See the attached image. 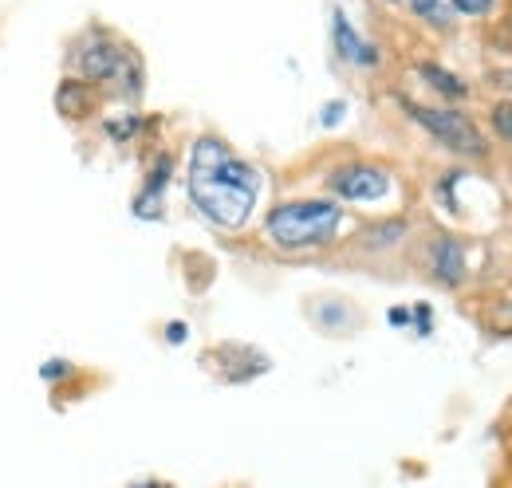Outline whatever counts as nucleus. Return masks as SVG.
<instances>
[{
	"mask_svg": "<svg viewBox=\"0 0 512 488\" xmlns=\"http://www.w3.org/2000/svg\"><path fill=\"white\" fill-rule=\"evenodd\" d=\"M186 189L205 221H213L217 229H245L260 197V174L221 138L201 134L190 150Z\"/></svg>",
	"mask_w": 512,
	"mask_h": 488,
	"instance_id": "nucleus-1",
	"label": "nucleus"
},
{
	"mask_svg": "<svg viewBox=\"0 0 512 488\" xmlns=\"http://www.w3.org/2000/svg\"><path fill=\"white\" fill-rule=\"evenodd\" d=\"M386 319H390L394 327H406V323H410V311H406V307H390V315H386Z\"/></svg>",
	"mask_w": 512,
	"mask_h": 488,
	"instance_id": "nucleus-15",
	"label": "nucleus"
},
{
	"mask_svg": "<svg viewBox=\"0 0 512 488\" xmlns=\"http://www.w3.org/2000/svg\"><path fill=\"white\" fill-rule=\"evenodd\" d=\"M418 75H422L434 91H442L446 99H465V95H469V83L457 79V75L446 71V67H438V63H418Z\"/></svg>",
	"mask_w": 512,
	"mask_h": 488,
	"instance_id": "nucleus-7",
	"label": "nucleus"
},
{
	"mask_svg": "<svg viewBox=\"0 0 512 488\" xmlns=\"http://www.w3.org/2000/svg\"><path fill=\"white\" fill-rule=\"evenodd\" d=\"M410 319L418 323V335H430V307H426V304L414 307V311H410Z\"/></svg>",
	"mask_w": 512,
	"mask_h": 488,
	"instance_id": "nucleus-13",
	"label": "nucleus"
},
{
	"mask_svg": "<svg viewBox=\"0 0 512 488\" xmlns=\"http://www.w3.org/2000/svg\"><path fill=\"white\" fill-rule=\"evenodd\" d=\"M134 488H162V485H134Z\"/></svg>",
	"mask_w": 512,
	"mask_h": 488,
	"instance_id": "nucleus-19",
	"label": "nucleus"
},
{
	"mask_svg": "<svg viewBox=\"0 0 512 488\" xmlns=\"http://www.w3.org/2000/svg\"><path fill=\"white\" fill-rule=\"evenodd\" d=\"M327 189L343 201H383L390 193V174L371 162H347L327 174Z\"/></svg>",
	"mask_w": 512,
	"mask_h": 488,
	"instance_id": "nucleus-4",
	"label": "nucleus"
},
{
	"mask_svg": "<svg viewBox=\"0 0 512 488\" xmlns=\"http://www.w3.org/2000/svg\"><path fill=\"white\" fill-rule=\"evenodd\" d=\"M339 111H343V103H331V107H327V115H323V122L331 126V122L339 119Z\"/></svg>",
	"mask_w": 512,
	"mask_h": 488,
	"instance_id": "nucleus-17",
	"label": "nucleus"
},
{
	"mask_svg": "<svg viewBox=\"0 0 512 488\" xmlns=\"http://www.w3.org/2000/svg\"><path fill=\"white\" fill-rule=\"evenodd\" d=\"M390 4H398V0H390Z\"/></svg>",
	"mask_w": 512,
	"mask_h": 488,
	"instance_id": "nucleus-20",
	"label": "nucleus"
},
{
	"mask_svg": "<svg viewBox=\"0 0 512 488\" xmlns=\"http://www.w3.org/2000/svg\"><path fill=\"white\" fill-rule=\"evenodd\" d=\"M406 237V221H386L379 229H367V244L375 248H386V244H398Z\"/></svg>",
	"mask_w": 512,
	"mask_h": 488,
	"instance_id": "nucleus-9",
	"label": "nucleus"
},
{
	"mask_svg": "<svg viewBox=\"0 0 512 488\" xmlns=\"http://www.w3.org/2000/svg\"><path fill=\"white\" fill-rule=\"evenodd\" d=\"M489 122H493V130L512 146V107L509 103H497V107L489 111Z\"/></svg>",
	"mask_w": 512,
	"mask_h": 488,
	"instance_id": "nucleus-11",
	"label": "nucleus"
},
{
	"mask_svg": "<svg viewBox=\"0 0 512 488\" xmlns=\"http://www.w3.org/2000/svg\"><path fill=\"white\" fill-rule=\"evenodd\" d=\"M331 44H335V56L347 63H359V67H375L379 63V52L351 28V20H347V12H331Z\"/></svg>",
	"mask_w": 512,
	"mask_h": 488,
	"instance_id": "nucleus-5",
	"label": "nucleus"
},
{
	"mask_svg": "<svg viewBox=\"0 0 512 488\" xmlns=\"http://www.w3.org/2000/svg\"><path fill=\"white\" fill-rule=\"evenodd\" d=\"M343 225V205L331 197H304V201H284L268 213L264 237L280 252H308L331 244Z\"/></svg>",
	"mask_w": 512,
	"mask_h": 488,
	"instance_id": "nucleus-2",
	"label": "nucleus"
},
{
	"mask_svg": "<svg viewBox=\"0 0 512 488\" xmlns=\"http://www.w3.org/2000/svg\"><path fill=\"white\" fill-rule=\"evenodd\" d=\"M430 268H434V280L457 288L465 280V248L453 241V237H438L430 248Z\"/></svg>",
	"mask_w": 512,
	"mask_h": 488,
	"instance_id": "nucleus-6",
	"label": "nucleus"
},
{
	"mask_svg": "<svg viewBox=\"0 0 512 488\" xmlns=\"http://www.w3.org/2000/svg\"><path fill=\"white\" fill-rule=\"evenodd\" d=\"M493 83H497V87H501V83L512 87V71H497V75H493Z\"/></svg>",
	"mask_w": 512,
	"mask_h": 488,
	"instance_id": "nucleus-18",
	"label": "nucleus"
},
{
	"mask_svg": "<svg viewBox=\"0 0 512 488\" xmlns=\"http://www.w3.org/2000/svg\"><path fill=\"white\" fill-rule=\"evenodd\" d=\"M186 339V323H170V343H182Z\"/></svg>",
	"mask_w": 512,
	"mask_h": 488,
	"instance_id": "nucleus-16",
	"label": "nucleus"
},
{
	"mask_svg": "<svg viewBox=\"0 0 512 488\" xmlns=\"http://www.w3.org/2000/svg\"><path fill=\"white\" fill-rule=\"evenodd\" d=\"M67 370H71V366H67L64 359H56V363H48V366H44V370H40V374H44V378H52V382H56V378H64Z\"/></svg>",
	"mask_w": 512,
	"mask_h": 488,
	"instance_id": "nucleus-14",
	"label": "nucleus"
},
{
	"mask_svg": "<svg viewBox=\"0 0 512 488\" xmlns=\"http://www.w3.org/2000/svg\"><path fill=\"white\" fill-rule=\"evenodd\" d=\"M410 12L426 24H446V0H410Z\"/></svg>",
	"mask_w": 512,
	"mask_h": 488,
	"instance_id": "nucleus-10",
	"label": "nucleus"
},
{
	"mask_svg": "<svg viewBox=\"0 0 512 488\" xmlns=\"http://www.w3.org/2000/svg\"><path fill=\"white\" fill-rule=\"evenodd\" d=\"M402 107L430 138H438L453 154H461V158H485L489 154V138L481 134V126L469 115H461L453 107H422V103H402Z\"/></svg>",
	"mask_w": 512,
	"mask_h": 488,
	"instance_id": "nucleus-3",
	"label": "nucleus"
},
{
	"mask_svg": "<svg viewBox=\"0 0 512 488\" xmlns=\"http://www.w3.org/2000/svg\"><path fill=\"white\" fill-rule=\"evenodd\" d=\"M493 4L497 0H453V12H461V16H485Z\"/></svg>",
	"mask_w": 512,
	"mask_h": 488,
	"instance_id": "nucleus-12",
	"label": "nucleus"
},
{
	"mask_svg": "<svg viewBox=\"0 0 512 488\" xmlns=\"http://www.w3.org/2000/svg\"><path fill=\"white\" fill-rule=\"evenodd\" d=\"M170 170H174V158H170V154H162V158L154 162V170H150V182H146V189H142V197H138V213H150V201L158 205V197H162V189H166Z\"/></svg>",
	"mask_w": 512,
	"mask_h": 488,
	"instance_id": "nucleus-8",
	"label": "nucleus"
}]
</instances>
